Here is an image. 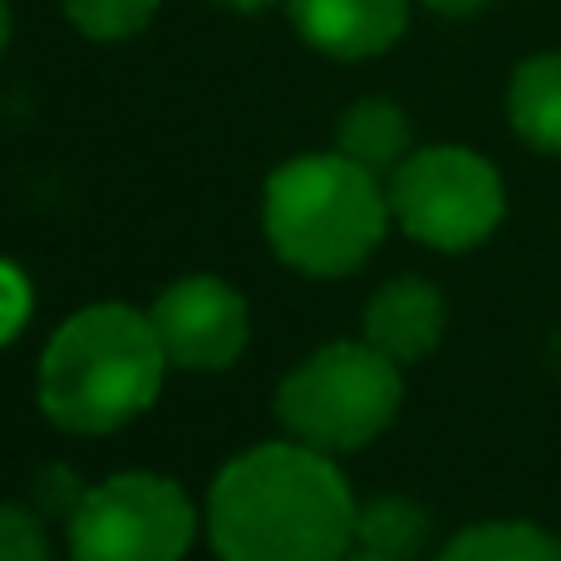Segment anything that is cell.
I'll use <instances>...</instances> for the list:
<instances>
[{
	"label": "cell",
	"mask_w": 561,
	"mask_h": 561,
	"mask_svg": "<svg viewBox=\"0 0 561 561\" xmlns=\"http://www.w3.org/2000/svg\"><path fill=\"white\" fill-rule=\"evenodd\" d=\"M448 310L434 280L399 276L389 286H379L365 306V340L375 350H385L394 365H414V359L434 355V345L444 340Z\"/></svg>",
	"instance_id": "cell-9"
},
{
	"label": "cell",
	"mask_w": 561,
	"mask_h": 561,
	"mask_svg": "<svg viewBox=\"0 0 561 561\" xmlns=\"http://www.w3.org/2000/svg\"><path fill=\"white\" fill-rule=\"evenodd\" d=\"M389 197L379 193V173L355 158L306 153L280 163L266 178L262 227L266 242L286 266L306 276H350L369 262L389 227Z\"/></svg>",
	"instance_id": "cell-3"
},
{
	"label": "cell",
	"mask_w": 561,
	"mask_h": 561,
	"mask_svg": "<svg viewBox=\"0 0 561 561\" xmlns=\"http://www.w3.org/2000/svg\"><path fill=\"white\" fill-rule=\"evenodd\" d=\"M355 523L345 473L300 438L237 454L207 493V537L222 561H345Z\"/></svg>",
	"instance_id": "cell-1"
},
{
	"label": "cell",
	"mask_w": 561,
	"mask_h": 561,
	"mask_svg": "<svg viewBox=\"0 0 561 561\" xmlns=\"http://www.w3.org/2000/svg\"><path fill=\"white\" fill-rule=\"evenodd\" d=\"M438 561H561V542L533 523H473Z\"/></svg>",
	"instance_id": "cell-12"
},
{
	"label": "cell",
	"mask_w": 561,
	"mask_h": 561,
	"mask_svg": "<svg viewBox=\"0 0 561 561\" xmlns=\"http://www.w3.org/2000/svg\"><path fill=\"white\" fill-rule=\"evenodd\" d=\"M168 355L153 320L134 306H84L39 355V409L65 434H114L148 414L163 389Z\"/></svg>",
	"instance_id": "cell-2"
},
{
	"label": "cell",
	"mask_w": 561,
	"mask_h": 561,
	"mask_svg": "<svg viewBox=\"0 0 561 561\" xmlns=\"http://www.w3.org/2000/svg\"><path fill=\"white\" fill-rule=\"evenodd\" d=\"M158 5L163 0H65V15L79 35L114 45V39H134L138 30L153 25Z\"/></svg>",
	"instance_id": "cell-14"
},
{
	"label": "cell",
	"mask_w": 561,
	"mask_h": 561,
	"mask_svg": "<svg viewBox=\"0 0 561 561\" xmlns=\"http://www.w3.org/2000/svg\"><path fill=\"white\" fill-rule=\"evenodd\" d=\"M290 25L330 59H375L409 30V0H286Z\"/></svg>",
	"instance_id": "cell-8"
},
{
	"label": "cell",
	"mask_w": 561,
	"mask_h": 561,
	"mask_svg": "<svg viewBox=\"0 0 561 561\" xmlns=\"http://www.w3.org/2000/svg\"><path fill=\"white\" fill-rule=\"evenodd\" d=\"M389 213L414 242L434 252H468L488 242L507 213L497 168L473 148H419L389 173Z\"/></svg>",
	"instance_id": "cell-5"
},
{
	"label": "cell",
	"mask_w": 561,
	"mask_h": 561,
	"mask_svg": "<svg viewBox=\"0 0 561 561\" xmlns=\"http://www.w3.org/2000/svg\"><path fill=\"white\" fill-rule=\"evenodd\" d=\"M404 404L399 365L369 340H335L300 359L276 389V414L290 438L325 454L365 448Z\"/></svg>",
	"instance_id": "cell-4"
},
{
	"label": "cell",
	"mask_w": 561,
	"mask_h": 561,
	"mask_svg": "<svg viewBox=\"0 0 561 561\" xmlns=\"http://www.w3.org/2000/svg\"><path fill=\"white\" fill-rule=\"evenodd\" d=\"M10 45V0H0V55Z\"/></svg>",
	"instance_id": "cell-20"
},
{
	"label": "cell",
	"mask_w": 561,
	"mask_h": 561,
	"mask_svg": "<svg viewBox=\"0 0 561 561\" xmlns=\"http://www.w3.org/2000/svg\"><path fill=\"white\" fill-rule=\"evenodd\" d=\"M409 114L394 99H359L335 118V148L369 173H394L409 158Z\"/></svg>",
	"instance_id": "cell-11"
},
{
	"label": "cell",
	"mask_w": 561,
	"mask_h": 561,
	"mask_svg": "<svg viewBox=\"0 0 561 561\" xmlns=\"http://www.w3.org/2000/svg\"><path fill=\"white\" fill-rule=\"evenodd\" d=\"M434 15H454V20H463V15H478V10L488 5V0H424Z\"/></svg>",
	"instance_id": "cell-18"
},
{
	"label": "cell",
	"mask_w": 561,
	"mask_h": 561,
	"mask_svg": "<svg viewBox=\"0 0 561 561\" xmlns=\"http://www.w3.org/2000/svg\"><path fill=\"white\" fill-rule=\"evenodd\" d=\"M507 118L537 153H561V49L533 55L513 69Z\"/></svg>",
	"instance_id": "cell-10"
},
{
	"label": "cell",
	"mask_w": 561,
	"mask_h": 561,
	"mask_svg": "<svg viewBox=\"0 0 561 561\" xmlns=\"http://www.w3.org/2000/svg\"><path fill=\"white\" fill-rule=\"evenodd\" d=\"M345 561H394V557H375V552H365V547H359V552H350Z\"/></svg>",
	"instance_id": "cell-21"
},
{
	"label": "cell",
	"mask_w": 561,
	"mask_h": 561,
	"mask_svg": "<svg viewBox=\"0 0 561 561\" xmlns=\"http://www.w3.org/2000/svg\"><path fill=\"white\" fill-rule=\"evenodd\" d=\"M79 497H84V488H79V478L69 473V468H55V473H45V483H39V503L49 507V513H75Z\"/></svg>",
	"instance_id": "cell-17"
},
{
	"label": "cell",
	"mask_w": 561,
	"mask_h": 561,
	"mask_svg": "<svg viewBox=\"0 0 561 561\" xmlns=\"http://www.w3.org/2000/svg\"><path fill=\"white\" fill-rule=\"evenodd\" d=\"M158 340H163L168 365L178 369H227L247 350L252 316L237 286L217 276L173 280L148 310Z\"/></svg>",
	"instance_id": "cell-7"
},
{
	"label": "cell",
	"mask_w": 561,
	"mask_h": 561,
	"mask_svg": "<svg viewBox=\"0 0 561 561\" xmlns=\"http://www.w3.org/2000/svg\"><path fill=\"white\" fill-rule=\"evenodd\" d=\"M217 5H227V10H242V15H256V10L276 5V0H217Z\"/></svg>",
	"instance_id": "cell-19"
},
{
	"label": "cell",
	"mask_w": 561,
	"mask_h": 561,
	"mask_svg": "<svg viewBox=\"0 0 561 561\" xmlns=\"http://www.w3.org/2000/svg\"><path fill=\"white\" fill-rule=\"evenodd\" d=\"M0 561H49V537L30 507L0 503Z\"/></svg>",
	"instance_id": "cell-15"
},
{
	"label": "cell",
	"mask_w": 561,
	"mask_h": 561,
	"mask_svg": "<svg viewBox=\"0 0 561 561\" xmlns=\"http://www.w3.org/2000/svg\"><path fill=\"white\" fill-rule=\"evenodd\" d=\"M30 296H35V290H30V276L20 272L15 262L0 256V345H10V340L25 330L30 306H35Z\"/></svg>",
	"instance_id": "cell-16"
},
{
	"label": "cell",
	"mask_w": 561,
	"mask_h": 561,
	"mask_svg": "<svg viewBox=\"0 0 561 561\" xmlns=\"http://www.w3.org/2000/svg\"><path fill=\"white\" fill-rule=\"evenodd\" d=\"M197 533V513L173 478L118 473L84 488L69 513L75 561H183Z\"/></svg>",
	"instance_id": "cell-6"
},
{
	"label": "cell",
	"mask_w": 561,
	"mask_h": 561,
	"mask_svg": "<svg viewBox=\"0 0 561 561\" xmlns=\"http://www.w3.org/2000/svg\"><path fill=\"white\" fill-rule=\"evenodd\" d=\"M355 542L375 557L414 561L428 547V513L409 497H375V503L359 507Z\"/></svg>",
	"instance_id": "cell-13"
}]
</instances>
